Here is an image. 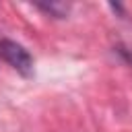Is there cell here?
Segmentation results:
<instances>
[{
  "mask_svg": "<svg viewBox=\"0 0 132 132\" xmlns=\"http://www.w3.org/2000/svg\"><path fill=\"white\" fill-rule=\"evenodd\" d=\"M0 58L6 64H10V68H14L21 76L29 78L33 74V56L19 41H12V39L2 37L0 39Z\"/></svg>",
  "mask_w": 132,
  "mask_h": 132,
  "instance_id": "6da1fadb",
  "label": "cell"
},
{
  "mask_svg": "<svg viewBox=\"0 0 132 132\" xmlns=\"http://www.w3.org/2000/svg\"><path fill=\"white\" fill-rule=\"evenodd\" d=\"M35 8L54 19H66L70 12V4L66 2H35Z\"/></svg>",
  "mask_w": 132,
  "mask_h": 132,
  "instance_id": "7a4b0ae2",
  "label": "cell"
}]
</instances>
